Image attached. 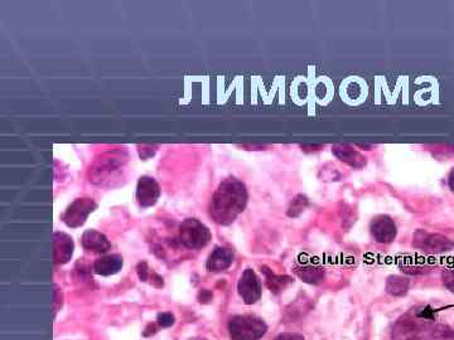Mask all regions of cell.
I'll use <instances>...</instances> for the list:
<instances>
[{
    "label": "cell",
    "instance_id": "6da1fadb",
    "mask_svg": "<svg viewBox=\"0 0 454 340\" xmlns=\"http://www.w3.org/2000/svg\"><path fill=\"white\" fill-rule=\"evenodd\" d=\"M247 198L246 186L239 179L229 178L213 193L208 207L210 217L217 225L229 226L246 208Z\"/></svg>",
    "mask_w": 454,
    "mask_h": 340
},
{
    "label": "cell",
    "instance_id": "7a4b0ae2",
    "mask_svg": "<svg viewBox=\"0 0 454 340\" xmlns=\"http://www.w3.org/2000/svg\"><path fill=\"white\" fill-rule=\"evenodd\" d=\"M268 325L263 319L254 315H239L232 317L229 323L232 340H259L264 336Z\"/></svg>",
    "mask_w": 454,
    "mask_h": 340
},
{
    "label": "cell",
    "instance_id": "3957f363",
    "mask_svg": "<svg viewBox=\"0 0 454 340\" xmlns=\"http://www.w3.org/2000/svg\"><path fill=\"white\" fill-rule=\"evenodd\" d=\"M211 232L208 227L195 218H188L181 225L179 239L183 246L190 249L206 247L211 241Z\"/></svg>",
    "mask_w": 454,
    "mask_h": 340
},
{
    "label": "cell",
    "instance_id": "277c9868",
    "mask_svg": "<svg viewBox=\"0 0 454 340\" xmlns=\"http://www.w3.org/2000/svg\"><path fill=\"white\" fill-rule=\"evenodd\" d=\"M413 244L416 249L433 255L446 254L454 249V241L452 239L439 233H428L426 231L415 232Z\"/></svg>",
    "mask_w": 454,
    "mask_h": 340
},
{
    "label": "cell",
    "instance_id": "5b68a950",
    "mask_svg": "<svg viewBox=\"0 0 454 340\" xmlns=\"http://www.w3.org/2000/svg\"><path fill=\"white\" fill-rule=\"evenodd\" d=\"M96 208L98 204L91 198L76 199L75 202L69 204L67 210H64L62 221L71 228H77L86 222L87 217Z\"/></svg>",
    "mask_w": 454,
    "mask_h": 340
},
{
    "label": "cell",
    "instance_id": "8992f818",
    "mask_svg": "<svg viewBox=\"0 0 454 340\" xmlns=\"http://www.w3.org/2000/svg\"><path fill=\"white\" fill-rule=\"evenodd\" d=\"M237 291L247 305H253L261 298V281L251 268H246L237 283Z\"/></svg>",
    "mask_w": 454,
    "mask_h": 340
},
{
    "label": "cell",
    "instance_id": "52a82bcc",
    "mask_svg": "<svg viewBox=\"0 0 454 340\" xmlns=\"http://www.w3.org/2000/svg\"><path fill=\"white\" fill-rule=\"evenodd\" d=\"M371 234L379 244H390L397 237V225L389 215H378L370 225Z\"/></svg>",
    "mask_w": 454,
    "mask_h": 340
},
{
    "label": "cell",
    "instance_id": "ba28073f",
    "mask_svg": "<svg viewBox=\"0 0 454 340\" xmlns=\"http://www.w3.org/2000/svg\"><path fill=\"white\" fill-rule=\"evenodd\" d=\"M161 197V188L153 178L142 176L137 186V200L143 208L153 207Z\"/></svg>",
    "mask_w": 454,
    "mask_h": 340
},
{
    "label": "cell",
    "instance_id": "9c48e42d",
    "mask_svg": "<svg viewBox=\"0 0 454 340\" xmlns=\"http://www.w3.org/2000/svg\"><path fill=\"white\" fill-rule=\"evenodd\" d=\"M234 262V252L230 249L216 247L208 256L206 268L210 272H221L227 270Z\"/></svg>",
    "mask_w": 454,
    "mask_h": 340
},
{
    "label": "cell",
    "instance_id": "30bf717a",
    "mask_svg": "<svg viewBox=\"0 0 454 340\" xmlns=\"http://www.w3.org/2000/svg\"><path fill=\"white\" fill-rule=\"evenodd\" d=\"M75 244L66 233H55V261L58 265L67 264L74 255Z\"/></svg>",
    "mask_w": 454,
    "mask_h": 340
},
{
    "label": "cell",
    "instance_id": "8fae6325",
    "mask_svg": "<svg viewBox=\"0 0 454 340\" xmlns=\"http://www.w3.org/2000/svg\"><path fill=\"white\" fill-rule=\"evenodd\" d=\"M81 241H82L84 249L95 254H105L111 249V244L108 237L95 230H87L86 232L84 233Z\"/></svg>",
    "mask_w": 454,
    "mask_h": 340
},
{
    "label": "cell",
    "instance_id": "7c38bea8",
    "mask_svg": "<svg viewBox=\"0 0 454 340\" xmlns=\"http://www.w3.org/2000/svg\"><path fill=\"white\" fill-rule=\"evenodd\" d=\"M392 340H423L418 325L412 319L402 317L394 327Z\"/></svg>",
    "mask_w": 454,
    "mask_h": 340
},
{
    "label": "cell",
    "instance_id": "4fadbf2b",
    "mask_svg": "<svg viewBox=\"0 0 454 340\" xmlns=\"http://www.w3.org/2000/svg\"><path fill=\"white\" fill-rule=\"evenodd\" d=\"M95 272L101 276L115 275L123 268V257L120 255H108L98 259L93 265Z\"/></svg>",
    "mask_w": 454,
    "mask_h": 340
},
{
    "label": "cell",
    "instance_id": "5bb4252c",
    "mask_svg": "<svg viewBox=\"0 0 454 340\" xmlns=\"http://www.w3.org/2000/svg\"><path fill=\"white\" fill-rule=\"evenodd\" d=\"M332 153L342 162L353 166V168H363L366 164V160L361 154L348 145H334L332 147Z\"/></svg>",
    "mask_w": 454,
    "mask_h": 340
},
{
    "label": "cell",
    "instance_id": "9a60e30c",
    "mask_svg": "<svg viewBox=\"0 0 454 340\" xmlns=\"http://www.w3.org/2000/svg\"><path fill=\"white\" fill-rule=\"evenodd\" d=\"M123 164V158L119 153H113L109 158H104L100 160V163H96L95 166H92L91 171L93 173L95 179H100L105 176H110L113 171L118 170Z\"/></svg>",
    "mask_w": 454,
    "mask_h": 340
},
{
    "label": "cell",
    "instance_id": "2e32d148",
    "mask_svg": "<svg viewBox=\"0 0 454 340\" xmlns=\"http://www.w3.org/2000/svg\"><path fill=\"white\" fill-rule=\"evenodd\" d=\"M295 273L299 278H302L305 283L317 285L321 283L324 278V270L322 267L317 266L313 264H302L295 267Z\"/></svg>",
    "mask_w": 454,
    "mask_h": 340
},
{
    "label": "cell",
    "instance_id": "e0dca14e",
    "mask_svg": "<svg viewBox=\"0 0 454 340\" xmlns=\"http://www.w3.org/2000/svg\"><path fill=\"white\" fill-rule=\"evenodd\" d=\"M265 273V280H266V286L269 288L271 293L274 294H278L280 293L282 290L285 289L289 283H293V280L289 278V276H276V273L266 268V267H263L261 268Z\"/></svg>",
    "mask_w": 454,
    "mask_h": 340
},
{
    "label": "cell",
    "instance_id": "ac0fdd59",
    "mask_svg": "<svg viewBox=\"0 0 454 340\" xmlns=\"http://www.w3.org/2000/svg\"><path fill=\"white\" fill-rule=\"evenodd\" d=\"M409 280L402 276H390L386 283V291L392 296H404L408 293Z\"/></svg>",
    "mask_w": 454,
    "mask_h": 340
},
{
    "label": "cell",
    "instance_id": "d6986e66",
    "mask_svg": "<svg viewBox=\"0 0 454 340\" xmlns=\"http://www.w3.org/2000/svg\"><path fill=\"white\" fill-rule=\"evenodd\" d=\"M308 204H310L308 198L305 196L299 194L293 199V202L290 203V207L288 210V215L289 217H298L300 213L305 212V208L308 207Z\"/></svg>",
    "mask_w": 454,
    "mask_h": 340
},
{
    "label": "cell",
    "instance_id": "ffe728a7",
    "mask_svg": "<svg viewBox=\"0 0 454 340\" xmlns=\"http://www.w3.org/2000/svg\"><path fill=\"white\" fill-rule=\"evenodd\" d=\"M157 324L161 328H169L174 324V317L171 312H161L158 317H157Z\"/></svg>",
    "mask_w": 454,
    "mask_h": 340
},
{
    "label": "cell",
    "instance_id": "44dd1931",
    "mask_svg": "<svg viewBox=\"0 0 454 340\" xmlns=\"http://www.w3.org/2000/svg\"><path fill=\"white\" fill-rule=\"evenodd\" d=\"M443 283L449 291L454 293V268L447 270L443 273Z\"/></svg>",
    "mask_w": 454,
    "mask_h": 340
},
{
    "label": "cell",
    "instance_id": "7402d4cb",
    "mask_svg": "<svg viewBox=\"0 0 454 340\" xmlns=\"http://www.w3.org/2000/svg\"><path fill=\"white\" fill-rule=\"evenodd\" d=\"M149 267L147 265V262H140L138 267H137V271H138V276L140 278V281L145 283L148 278H149Z\"/></svg>",
    "mask_w": 454,
    "mask_h": 340
},
{
    "label": "cell",
    "instance_id": "603a6c76",
    "mask_svg": "<svg viewBox=\"0 0 454 340\" xmlns=\"http://www.w3.org/2000/svg\"><path fill=\"white\" fill-rule=\"evenodd\" d=\"M276 340H305L303 335L295 334V333H283L278 335Z\"/></svg>",
    "mask_w": 454,
    "mask_h": 340
},
{
    "label": "cell",
    "instance_id": "cb8c5ba5",
    "mask_svg": "<svg viewBox=\"0 0 454 340\" xmlns=\"http://www.w3.org/2000/svg\"><path fill=\"white\" fill-rule=\"evenodd\" d=\"M198 300L202 304H208V302L212 300V293H210L208 290H202L200 295H198Z\"/></svg>",
    "mask_w": 454,
    "mask_h": 340
},
{
    "label": "cell",
    "instance_id": "d4e9b609",
    "mask_svg": "<svg viewBox=\"0 0 454 340\" xmlns=\"http://www.w3.org/2000/svg\"><path fill=\"white\" fill-rule=\"evenodd\" d=\"M157 333V327L156 324H149L145 332H144V336H150V335L156 334Z\"/></svg>",
    "mask_w": 454,
    "mask_h": 340
},
{
    "label": "cell",
    "instance_id": "484cf974",
    "mask_svg": "<svg viewBox=\"0 0 454 340\" xmlns=\"http://www.w3.org/2000/svg\"><path fill=\"white\" fill-rule=\"evenodd\" d=\"M448 186L452 191L454 192V169H452V171L449 173L448 176Z\"/></svg>",
    "mask_w": 454,
    "mask_h": 340
}]
</instances>
